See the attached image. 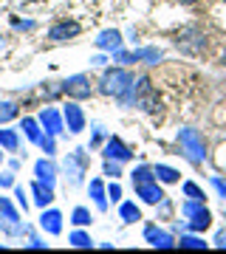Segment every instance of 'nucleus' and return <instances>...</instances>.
<instances>
[{
  "label": "nucleus",
  "instance_id": "obj_1",
  "mask_svg": "<svg viewBox=\"0 0 226 254\" xmlns=\"http://www.w3.org/2000/svg\"><path fill=\"white\" fill-rule=\"evenodd\" d=\"M133 73L127 71V68H110V71L102 73L99 79V93H105V96H113V99H125L127 93H130V88H133Z\"/></svg>",
  "mask_w": 226,
  "mask_h": 254
},
{
  "label": "nucleus",
  "instance_id": "obj_2",
  "mask_svg": "<svg viewBox=\"0 0 226 254\" xmlns=\"http://www.w3.org/2000/svg\"><path fill=\"white\" fill-rule=\"evenodd\" d=\"M122 105H130V108H139V110H147V113H155L161 102H158V93H155L153 82L145 76V79L133 82V88H130V93L122 99Z\"/></svg>",
  "mask_w": 226,
  "mask_h": 254
},
{
  "label": "nucleus",
  "instance_id": "obj_3",
  "mask_svg": "<svg viewBox=\"0 0 226 254\" xmlns=\"http://www.w3.org/2000/svg\"><path fill=\"white\" fill-rule=\"evenodd\" d=\"M178 144H181V153L187 155L192 164H204L207 161V144H204V136L192 127H184L178 133Z\"/></svg>",
  "mask_w": 226,
  "mask_h": 254
},
{
  "label": "nucleus",
  "instance_id": "obj_4",
  "mask_svg": "<svg viewBox=\"0 0 226 254\" xmlns=\"http://www.w3.org/2000/svg\"><path fill=\"white\" fill-rule=\"evenodd\" d=\"M181 215L190 220L187 226L192 229V232H207L209 223H212V215H209V209L204 206V200H184L181 203Z\"/></svg>",
  "mask_w": 226,
  "mask_h": 254
},
{
  "label": "nucleus",
  "instance_id": "obj_5",
  "mask_svg": "<svg viewBox=\"0 0 226 254\" xmlns=\"http://www.w3.org/2000/svg\"><path fill=\"white\" fill-rule=\"evenodd\" d=\"M0 232L9 235V237H17V235L26 232V226H23V220H20V215H17V209L11 206V200L3 198V195H0Z\"/></svg>",
  "mask_w": 226,
  "mask_h": 254
},
{
  "label": "nucleus",
  "instance_id": "obj_6",
  "mask_svg": "<svg viewBox=\"0 0 226 254\" xmlns=\"http://www.w3.org/2000/svg\"><path fill=\"white\" fill-rule=\"evenodd\" d=\"M85 170H88V155L85 150H74L65 158V178H68V187H79L82 178H85Z\"/></svg>",
  "mask_w": 226,
  "mask_h": 254
},
{
  "label": "nucleus",
  "instance_id": "obj_7",
  "mask_svg": "<svg viewBox=\"0 0 226 254\" xmlns=\"http://www.w3.org/2000/svg\"><path fill=\"white\" fill-rule=\"evenodd\" d=\"M175 46H178L184 54H201V51L207 48V34H204L201 28L190 26V28H184V31L178 34Z\"/></svg>",
  "mask_w": 226,
  "mask_h": 254
},
{
  "label": "nucleus",
  "instance_id": "obj_8",
  "mask_svg": "<svg viewBox=\"0 0 226 254\" xmlns=\"http://www.w3.org/2000/svg\"><path fill=\"white\" fill-rule=\"evenodd\" d=\"M161 51L158 48H142V51H113V60L122 65H133V63H147V65H158V60H161Z\"/></svg>",
  "mask_w": 226,
  "mask_h": 254
},
{
  "label": "nucleus",
  "instance_id": "obj_9",
  "mask_svg": "<svg viewBox=\"0 0 226 254\" xmlns=\"http://www.w3.org/2000/svg\"><path fill=\"white\" fill-rule=\"evenodd\" d=\"M63 93H68L71 99L82 102V99H88L90 93H93V88H90V79L85 76V73H74V76H68V79L63 82Z\"/></svg>",
  "mask_w": 226,
  "mask_h": 254
},
{
  "label": "nucleus",
  "instance_id": "obj_10",
  "mask_svg": "<svg viewBox=\"0 0 226 254\" xmlns=\"http://www.w3.org/2000/svg\"><path fill=\"white\" fill-rule=\"evenodd\" d=\"M63 119H65V127H68V133H74V136L85 130V113H82V108L76 105V99L65 105V110H63Z\"/></svg>",
  "mask_w": 226,
  "mask_h": 254
},
{
  "label": "nucleus",
  "instance_id": "obj_11",
  "mask_svg": "<svg viewBox=\"0 0 226 254\" xmlns=\"http://www.w3.org/2000/svg\"><path fill=\"white\" fill-rule=\"evenodd\" d=\"M82 31L79 23H74V20H63V23H57V26L48 28V40L51 43H65V40H71Z\"/></svg>",
  "mask_w": 226,
  "mask_h": 254
},
{
  "label": "nucleus",
  "instance_id": "obj_12",
  "mask_svg": "<svg viewBox=\"0 0 226 254\" xmlns=\"http://www.w3.org/2000/svg\"><path fill=\"white\" fill-rule=\"evenodd\" d=\"M105 158H113V161H130V158H133V153H130V147L125 144V141H122V138H108V141H105Z\"/></svg>",
  "mask_w": 226,
  "mask_h": 254
},
{
  "label": "nucleus",
  "instance_id": "obj_13",
  "mask_svg": "<svg viewBox=\"0 0 226 254\" xmlns=\"http://www.w3.org/2000/svg\"><path fill=\"white\" fill-rule=\"evenodd\" d=\"M145 240L153 246V249H172V246H175V240H172L170 232H164V229H158V226H147L145 229Z\"/></svg>",
  "mask_w": 226,
  "mask_h": 254
},
{
  "label": "nucleus",
  "instance_id": "obj_14",
  "mask_svg": "<svg viewBox=\"0 0 226 254\" xmlns=\"http://www.w3.org/2000/svg\"><path fill=\"white\" fill-rule=\"evenodd\" d=\"M63 122H65V119L60 116L54 108H45L43 113H40V125L45 127V133H48V136H60V133H63Z\"/></svg>",
  "mask_w": 226,
  "mask_h": 254
},
{
  "label": "nucleus",
  "instance_id": "obj_15",
  "mask_svg": "<svg viewBox=\"0 0 226 254\" xmlns=\"http://www.w3.org/2000/svg\"><path fill=\"white\" fill-rule=\"evenodd\" d=\"M122 31H116V28H108V31H102L99 37H96V48H102V51H119L122 48Z\"/></svg>",
  "mask_w": 226,
  "mask_h": 254
},
{
  "label": "nucleus",
  "instance_id": "obj_16",
  "mask_svg": "<svg viewBox=\"0 0 226 254\" xmlns=\"http://www.w3.org/2000/svg\"><path fill=\"white\" fill-rule=\"evenodd\" d=\"M34 175H37V181H43L45 187H54V181H57V164L48 161V158H40V161L34 164Z\"/></svg>",
  "mask_w": 226,
  "mask_h": 254
},
{
  "label": "nucleus",
  "instance_id": "obj_17",
  "mask_svg": "<svg viewBox=\"0 0 226 254\" xmlns=\"http://www.w3.org/2000/svg\"><path fill=\"white\" fill-rule=\"evenodd\" d=\"M40 229H43L45 235H60L63 232V215L57 212V209H48L40 215Z\"/></svg>",
  "mask_w": 226,
  "mask_h": 254
},
{
  "label": "nucleus",
  "instance_id": "obj_18",
  "mask_svg": "<svg viewBox=\"0 0 226 254\" xmlns=\"http://www.w3.org/2000/svg\"><path fill=\"white\" fill-rule=\"evenodd\" d=\"M136 195L145 200V203H161L164 200V192H161V187H158L155 181L139 184V187H136Z\"/></svg>",
  "mask_w": 226,
  "mask_h": 254
},
{
  "label": "nucleus",
  "instance_id": "obj_19",
  "mask_svg": "<svg viewBox=\"0 0 226 254\" xmlns=\"http://www.w3.org/2000/svg\"><path fill=\"white\" fill-rule=\"evenodd\" d=\"M31 195H34V203L37 206H48L51 200H54V187H45L43 181H34L31 184Z\"/></svg>",
  "mask_w": 226,
  "mask_h": 254
},
{
  "label": "nucleus",
  "instance_id": "obj_20",
  "mask_svg": "<svg viewBox=\"0 0 226 254\" xmlns=\"http://www.w3.org/2000/svg\"><path fill=\"white\" fill-rule=\"evenodd\" d=\"M88 192H90V198H93V203H96V209L105 212V209H108V192H105V187H102L99 178H93V181H90Z\"/></svg>",
  "mask_w": 226,
  "mask_h": 254
},
{
  "label": "nucleus",
  "instance_id": "obj_21",
  "mask_svg": "<svg viewBox=\"0 0 226 254\" xmlns=\"http://www.w3.org/2000/svg\"><path fill=\"white\" fill-rule=\"evenodd\" d=\"M119 218L125 220V223H136V220H142V212H139V206H136L133 200H127V203L119 206Z\"/></svg>",
  "mask_w": 226,
  "mask_h": 254
},
{
  "label": "nucleus",
  "instance_id": "obj_22",
  "mask_svg": "<svg viewBox=\"0 0 226 254\" xmlns=\"http://www.w3.org/2000/svg\"><path fill=\"white\" fill-rule=\"evenodd\" d=\"M153 173H155V181H161V184H175V181H178V170L164 167V164L153 167Z\"/></svg>",
  "mask_w": 226,
  "mask_h": 254
},
{
  "label": "nucleus",
  "instance_id": "obj_23",
  "mask_svg": "<svg viewBox=\"0 0 226 254\" xmlns=\"http://www.w3.org/2000/svg\"><path fill=\"white\" fill-rule=\"evenodd\" d=\"M23 130H26L28 141H34V144H40V138H43V133H40V122L37 119H23Z\"/></svg>",
  "mask_w": 226,
  "mask_h": 254
},
{
  "label": "nucleus",
  "instance_id": "obj_24",
  "mask_svg": "<svg viewBox=\"0 0 226 254\" xmlns=\"http://www.w3.org/2000/svg\"><path fill=\"white\" fill-rule=\"evenodd\" d=\"M0 147H3V150H9V153H14V150L20 147L17 133H14V130H0Z\"/></svg>",
  "mask_w": 226,
  "mask_h": 254
},
{
  "label": "nucleus",
  "instance_id": "obj_25",
  "mask_svg": "<svg viewBox=\"0 0 226 254\" xmlns=\"http://www.w3.org/2000/svg\"><path fill=\"white\" fill-rule=\"evenodd\" d=\"M130 178H133V187H139V184L155 181V173L150 170V167H136L133 173H130Z\"/></svg>",
  "mask_w": 226,
  "mask_h": 254
},
{
  "label": "nucleus",
  "instance_id": "obj_26",
  "mask_svg": "<svg viewBox=\"0 0 226 254\" xmlns=\"http://www.w3.org/2000/svg\"><path fill=\"white\" fill-rule=\"evenodd\" d=\"M17 113H20V110H17V105H14V102H0V125L11 122Z\"/></svg>",
  "mask_w": 226,
  "mask_h": 254
},
{
  "label": "nucleus",
  "instance_id": "obj_27",
  "mask_svg": "<svg viewBox=\"0 0 226 254\" xmlns=\"http://www.w3.org/2000/svg\"><path fill=\"white\" fill-rule=\"evenodd\" d=\"M90 220H93V218H90V212L85 206H76L71 212V223H74V226H88Z\"/></svg>",
  "mask_w": 226,
  "mask_h": 254
},
{
  "label": "nucleus",
  "instance_id": "obj_28",
  "mask_svg": "<svg viewBox=\"0 0 226 254\" xmlns=\"http://www.w3.org/2000/svg\"><path fill=\"white\" fill-rule=\"evenodd\" d=\"M181 249H207V243H204V237H195V235H181Z\"/></svg>",
  "mask_w": 226,
  "mask_h": 254
},
{
  "label": "nucleus",
  "instance_id": "obj_29",
  "mask_svg": "<svg viewBox=\"0 0 226 254\" xmlns=\"http://www.w3.org/2000/svg\"><path fill=\"white\" fill-rule=\"evenodd\" d=\"M68 240H71V246H76V249H90V246H93L90 235H85V232H74Z\"/></svg>",
  "mask_w": 226,
  "mask_h": 254
},
{
  "label": "nucleus",
  "instance_id": "obj_30",
  "mask_svg": "<svg viewBox=\"0 0 226 254\" xmlns=\"http://www.w3.org/2000/svg\"><path fill=\"white\" fill-rule=\"evenodd\" d=\"M184 195H187V198H192V200H204V190H201L198 184H192V181L184 184Z\"/></svg>",
  "mask_w": 226,
  "mask_h": 254
},
{
  "label": "nucleus",
  "instance_id": "obj_31",
  "mask_svg": "<svg viewBox=\"0 0 226 254\" xmlns=\"http://www.w3.org/2000/svg\"><path fill=\"white\" fill-rule=\"evenodd\" d=\"M54 138H57V136H48V133H45V136L40 138V147H43V153H45V155H54V150H57Z\"/></svg>",
  "mask_w": 226,
  "mask_h": 254
},
{
  "label": "nucleus",
  "instance_id": "obj_32",
  "mask_svg": "<svg viewBox=\"0 0 226 254\" xmlns=\"http://www.w3.org/2000/svg\"><path fill=\"white\" fill-rule=\"evenodd\" d=\"M105 175H110V178H119V175H122V170H119V161L108 158V161H105Z\"/></svg>",
  "mask_w": 226,
  "mask_h": 254
},
{
  "label": "nucleus",
  "instance_id": "obj_33",
  "mask_svg": "<svg viewBox=\"0 0 226 254\" xmlns=\"http://www.w3.org/2000/svg\"><path fill=\"white\" fill-rule=\"evenodd\" d=\"M108 198L113 200V203L122 200V187H119V184H110V187H108Z\"/></svg>",
  "mask_w": 226,
  "mask_h": 254
},
{
  "label": "nucleus",
  "instance_id": "obj_34",
  "mask_svg": "<svg viewBox=\"0 0 226 254\" xmlns=\"http://www.w3.org/2000/svg\"><path fill=\"white\" fill-rule=\"evenodd\" d=\"M14 198H17V203L23 206V212L28 209V200H26V192H23V187H14Z\"/></svg>",
  "mask_w": 226,
  "mask_h": 254
},
{
  "label": "nucleus",
  "instance_id": "obj_35",
  "mask_svg": "<svg viewBox=\"0 0 226 254\" xmlns=\"http://www.w3.org/2000/svg\"><path fill=\"white\" fill-rule=\"evenodd\" d=\"M0 187H14V175L3 173V175H0Z\"/></svg>",
  "mask_w": 226,
  "mask_h": 254
},
{
  "label": "nucleus",
  "instance_id": "obj_36",
  "mask_svg": "<svg viewBox=\"0 0 226 254\" xmlns=\"http://www.w3.org/2000/svg\"><path fill=\"white\" fill-rule=\"evenodd\" d=\"M212 187H215V190H218V192H221V195L226 198V184L221 181V178H212Z\"/></svg>",
  "mask_w": 226,
  "mask_h": 254
},
{
  "label": "nucleus",
  "instance_id": "obj_37",
  "mask_svg": "<svg viewBox=\"0 0 226 254\" xmlns=\"http://www.w3.org/2000/svg\"><path fill=\"white\" fill-rule=\"evenodd\" d=\"M28 249H45V243L43 240H37V237H31V240H28Z\"/></svg>",
  "mask_w": 226,
  "mask_h": 254
},
{
  "label": "nucleus",
  "instance_id": "obj_38",
  "mask_svg": "<svg viewBox=\"0 0 226 254\" xmlns=\"http://www.w3.org/2000/svg\"><path fill=\"white\" fill-rule=\"evenodd\" d=\"M221 249H226V235H224V237H221Z\"/></svg>",
  "mask_w": 226,
  "mask_h": 254
},
{
  "label": "nucleus",
  "instance_id": "obj_39",
  "mask_svg": "<svg viewBox=\"0 0 226 254\" xmlns=\"http://www.w3.org/2000/svg\"><path fill=\"white\" fill-rule=\"evenodd\" d=\"M221 65H224V68H226V51H224V57H221Z\"/></svg>",
  "mask_w": 226,
  "mask_h": 254
},
{
  "label": "nucleus",
  "instance_id": "obj_40",
  "mask_svg": "<svg viewBox=\"0 0 226 254\" xmlns=\"http://www.w3.org/2000/svg\"><path fill=\"white\" fill-rule=\"evenodd\" d=\"M181 3H195V0H181Z\"/></svg>",
  "mask_w": 226,
  "mask_h": 254
},
{
  "label": "nucleus",
  "instance_id": "obj_41",
  "mask_svg": "<svg viewBox=\"0 0 226 254\" xmlns=\"http://www.w3.org/2000/svg\"><path fill=\"white\" fill-rule=\"evenodd\" d=\"M0 161H3V153H0Z\"/></svg>",
  "mask_w": 226,
  "mask_h": 254
}]
</instances>
